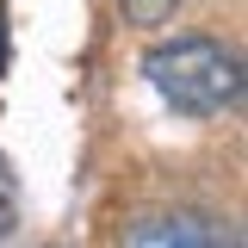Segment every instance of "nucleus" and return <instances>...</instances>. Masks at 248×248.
<instances>
[{"label":"nucleus","mask_w":248,"mask_h":248,"mask_svg":"<svg viewBox=\"0 0 248 248\" xmlns=\"http://www.w3.org/2000/svg\"><path fill=\"white\" fill-rule=\"evenodd\" d=\"M174 6H180V0H118V13L130 19V25H143V31L168 25V19H174Z\"/></svg>","instance_id":"obj_3"},{"label":"nucleus","mask_w":248,"mask_h":248,"mask_svg":"<svg viewBox=\"0 0 248 248\" xmlns=\"http://www.w3.org/2000/svg\"><path fill=\"white\" fill-rule=\"evenodd\" d=\"M149 87L180 118H223L242 106V56L223 50L217 37H168L143 56Z\"/></svg>","instance_id":"obj_1"},{"label":"nucleus","mask_w":248,"mask_h":248,"mask_svg":"<svg viewBox=\"0 0 248 248\" xmlns=\"http://www.w3.org/2000/svg\"><path fill=\"white\" fill-rule=\"evenodd\" d=\"M6 217H13V211H6V199H0V236H6Z\"/></svg>","instance_id":"obj_4"},{"label":"nucleus","mask_w":248,"mask_h":248,"mask_svg":"<svg viewBox=\"0 0 248 248\" xmlns=\"http://www.w3.org/2000/svg\"><path fill=\"white\" fill-rule=\"evenodd\" d=\"M124 248H242L230 223L217 217H199V211H155V217H137L124 230Z\"/></svg>","instance_id":"obj_2"}]
</instances>
